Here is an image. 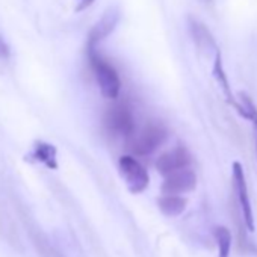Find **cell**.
Wrapping results in <instances>:
<instances>
[{
	"mask_svg": "<svg viewBox=\"0 0 257 257\" xmlns=\"http://www.w3.org/2000/svg\"><path fill=\"white\" fill-rule=\"evenodd\" d=\"M88 58L101 95L104 98L115 100L121 91V80L116 70L95 49H88Z\"/></svg>",
	"mask_w": 257,
	"mask_h": 257,
	"instance_id": "cell-1",
	"label": "cell"
},
{
	"mask_svg": "<svg viewBox=\"0 0 257 257\" xmlns=\"http://www.w3.org/2000/svg\"><path fill=\"white\" fill-rule=\"evenodd\" d=\"M137 119L132 107L127 103H116L104 113V125L115 137L132 138L137 131Z\"/></svg>",
	"mask_w": 257,
	"mask_h": 257,
	"instance_id": "cell-2",
	"label": "cell"
},
{
	"mask_svg": "<svg viewBox=\"0 0 257 257\" xmlns=\"http://www.w3.org/2000/svg\"><path fill=\"white\" fill-rule=\"evenodd\" d=\"M131 141V150L138 156L155 153L168 138V128L162 122H150L140 134H135Z\"/></svg>",
	"mask_w": 257,
	"mask_h": 257,
	"instance_id": "cell-3",
	"label": "cell"
},
{
	"mask_svg": "<svg viewBox=\"0 0 257 257\" xmlns=\"http://www.w3.org/2000/svg\"><path fill=\"white\" fill-rule=\"evenodd\" d=\"M118 170L132 194H141L147 189L150 183L149 173L134 156H121L118 161Z\"/></svg>",
	"mask_w": 257,
	"mask_h": 257,
	"instance_id": "cell-4",
	"label": "cell"
},
{
	"mask_svg": "<svg viewBox=\"0 0 257 257\" xmlns=\"http://www.w3.org/2000/svg\"><path fill=\"white\" fill-rule=\"evenodd\" d=\"M231 170H233V182H234V189H236L239 207L242 212L243 224L246 225L248 231H252L254 230V215H252V209H251V201H249V195H248L243 168L239 162H233Z\"/></svg>",
	"mask_w": 257,
	"mask_h": 257,
	"instance_id": "cell-5",
	"label": "cell"
},
{
	"mask_svg": "<svg viewBox=\"0 0 257 257\" xmlns=\"http://www.w3.org/2000/svg\"><path fill=\"white\" fill-rule=\"evenodd\" d=\"M197 186V176L192 170L183 168L170 176H165L162 183V192L165 195H180L194 191Z\"/></svg>",
	"mask_w": 257,
	"mask_h": 257,
	"instance_id": "cell-6",
	"label": "cell"
},
{
	"mask_svg": "<svg viewBox=\"0 0 257 257\" xmlns=\"http://www.w3.org/2000/svg\"><path fill=\"white\" fill-rule=\"evenodd\" d=\"M191 164V155L185 147H176L174 150L164 153L156 161V168L162 176H170L179 170L188 168Z\"/></svg>",
	"mask_w": 257,
	"mask_h": 257,
	"instance_id": "cell-7",
	"label": "cell"
},
{
	"mask_svg": "<svg viewBox=\"0 0 257 257\" xmlns=\"http://www.w3.org/2000/svg\"><path fill=\"white\" fill-rule=\"evenodd\" d=\"M119 22V11L116 8H109L100 22L92 28L89 38H88V49H95L100 41L109 37Z\"/></svg>",
	"mask_w": 257,
	"mask_h": 257,
	"instance_id": "cell-8",
	"label": "cell"
},
{
	"mask_svg": "<svg viewBox=\"0 0 257 257\" xmlns=\"http://www.w3.org/2000/svg\"><path fill=\"white\" fill-rule=\"evenodd\" d=\"M212 74H213L215 80L218 82V85L221 86V89H222V92H224V95H225V98H227V103H228L230 106L236 107L237 100H236L234 94L231 92V86H230V83H228V77H227V74H225V70H224V65H222V56H221V52H219V50H216V53H215V61H213Z\"/></svg>",
	"mask_w": 257,
	"mask_h": 257,
	"instance_id": "cell-9",
	"label": "cell"
},
{
	"mask_svg": "<svg viewBox=\"0 0 257 257\" xmlns=\"http://www.w3.org/2000/svg\"><path fill=\"white\" fill-rule=\"evenodd\" d=\"M159 209L162 210V213H165L167 216H177L180 213H183V210L188 206V200L180 197V195H165L161 197L158 200Z\"/></svg>",
	"mask_w": 257,
	"mask_h": 257,
	"instance_id": "cell-10",
	"label": "cell"
},
{
	"mask_svg": "<svg viewBox=\"0 0 257 257\" xmlns=\"http://www.w3.org/2000/svg\"><path fill=\"white\" fill-rule=\"evenodd\" d=\"M32 159L38 161L41 164H44L46 167H49L50 170H56L58 168V162H56V149L52 144L47 143H38L32 152Z\"/></svg>",
	"mask_w": 257,
	"mask_h": 257,
	"instance_id": "cell-11",
	"label": "cell"
},
{
	"mask_svg": "<svg viewBox=\"0 0 257 257\" xmlns=\"http://www.w3.org/2000/svg\"><path fill=\"white\" fill-rule=\"evenodd\" d=\"M213 237L218 245V257H228L231 248V231L224 225H218L213 228Z\"/></svg>",
	"mask_w": 257,
	"mask_h": 257,
	"instance_id": "cell-12",
	"label": "cell"
},
{
	"mask_svg": "<svg viewBox=\"0 0 257 257\" xmlns=\"http://www.w3.org/2000/svg\"><path fill=\"white\" fill-rule=\"evenodd\" d=\"M236 100H237V103H236V107H234V109L237 110V113H239L242 118L252 121V118L257 115V107H255V104L252 103L251 97H249L246 92H237Z\"/></svg>",
	"mask_w": 257,
	"mask_h": 257,
	"instance_id": "cell-13",
	"label": "cell"
},
{
	"mask_svg": "<svg viewBox=\"0 0 257 257\" xmlns=\"http://www.w3.org/2000/svg\"><path fill=\"white\" fill-rule=\"evenodd\" d=\"M192 31H194V40H195V43L201 47V46H213V40H212V35L209 34V31L203 26V25H200V23H194L192 25Z\"/></svg>",
	"mask_w": 257,
	"mask_h": 257,
	"instance_id": "cell-14",
	"label": "cell"
},
{
	"mask_svg": "<svg viewBox=\"0 0 257 257\" xmlns=\"http://www.w3.org/2000/svg\"><path fill=\"white\" fill-rule=\"evenodd\" d=\"M95 2V0H76V13H82L85 10H88L92 4Z\"/></svg>",
	"mask_w": 257,
	"mask_h": 257,
	"instance_id": "cell-15",
	"label": "cell"
},
{
	"mask_svg": "<svg viewBox=\"0 0 257 257\" xmlns=\"http://www.w3.org/2000/svg\"><path fill=\"white\" fill-rule=\"evenodd\" d=\"M8 55H10V49L4 41V38H0V58H8Z\"/></svg>",
	"mask_w": 257,
	"mask_h": 257,
	"instance_id": "cell-16",
	"label": "cell"
},
{
	"mask_svg": "<svg viewBox=\"0 0 257 257\" xmlns=\"http://www.w3.org/2000/svg\"><path fill=\"white\" fill-rule=\"evenodd\" d=\"M252 125H254V144H255V156H257V115L252 118Z\"/></svg>",
	"mask_w": 257,
	"mask_h": 257,
	"instance_id": "cell-17",
	"label": "cell"
},
{
	"mask_svg": "<svg viewBox=\"0 0 257 257\" xmlns=\"http://www.w3.org/2000/svg\"><path fill=\"white\" fill-rule=\"evenodd\" d=\"M46 252H47V254H46V257H61V255H59L58 252H55L52 248H46Z\"/></svg>",
	"mask_w": 257,
	"mask_h": 257,
	"instance_id": "cell-18",
	"label": "cell"
}]
</instances>
